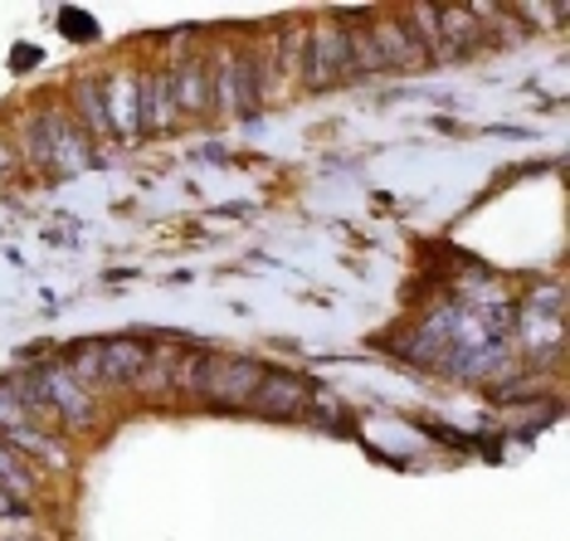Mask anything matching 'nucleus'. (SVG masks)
<instances>
[{"label": "nucleus", "mask_w": 570, "mask_h": 541, "mask_svg": "<svg viewBox=\"0 0 570 541\" xmlns=\"http://www.w3.org/2000/svg\"><path fill=\"white\" fill-rule=\"evenodd\" d=\"M512 346L531 366H551L566 352V288L561 283H541L527 298H517V322H512Z\"/></svg>", "instance_id": "1"}, {"label": "nucleus", "mask_w": 570, "mask_h": 541, "mask_svg": "<svg viewBox=\"0 0 570 541\" xmlns=\"http://www.w3.org/2000/svg\"><path fill=\"white\" fill-rule=\"evenodd\" d=\"M342 83H356L352 45L336 16H317L307 24V59H303V88L307 94H332Z\"/></svg>", "instance_id": "2"}, {"label": "nucleus", "mask_w": 570, "mask_h": 541, "mask_svg": "<svg viewBox=\"0 0 570 541\" xmlns=\"http://www.w3.org/2000/svg\"><path fill=\"white\" fill-rule=\"evenodd\" d=\"M264 361L254 356H215L210 352V366H205V385H200V401L215 405V410H249V395L258 391L264 381Z\"/></svg>", "instance_id": "3"}, {"label": "nucleus", "mask_w": 570, "mask_h": 541, "mask_svg": "<svg viewBox=\"0 0 570 541\" xmlns=\"http://www.w3.org/2000/svg\"><path fill=\"white\" fill-rule=\"evenodd\" d=\"M35 381H40L45 401L55 405V415H59L63 430H94V424H98V395L88 391V385L73 376L63 361H55V366H45V371H35Z\"/></svg>", "instance_id": "4"}, {"label": "nucleus", "mask_w": 570, "mask_h": 541, "mask_svg": "<svg viewBox=\"0 0 570 541\" xmlns=\"http://www.w3.org/2000/svg\"><path fill=\"white\" fill-rule=\"evenodd\" d=\"M307 401H313V381L297 376V371H264L258 391L249 395V410L264 420H293L303 415Z\"/></svg>", "instance_id": "5"}, {"label": "nucleus", "mask_w": 570, "mask_h": 541, "mask_svg": "<svg viewBox=\"0 0 570 541\" xmlns=\"http://www.w3.org/2000/svg\"><path fill=\"white\" fill-rule=\"evenodd\" d=\"M102 94H108V127L118 141H137L141 137V73L137 69H112L102 79Z\"/></svg>", "instance_id": "6"}, {"label": "nucleus", "mask_w": 570, "mask_h": 541, "mask_svg": "<svg viewBox=\"0 0 570 541\" xmlns=\"http://www.w3.org/2000/svg\"><path fill=\"white\" fill-rule=\"evenodd\" d=\"M45 141H49V171H59V176L88 171L98 161V151H88V137L79 132V122L63 118L55 108H45Z\"/></svg>", "instance_id": "7"}, {"label": "nucleus", "mask_w": 570, "mask_h": 541, "mask_svg": "<svg viewBox=\"0 0 570 541\" xmlns=\"http://www.w3.org/2000/svg\"><path fill=\"white\" fill-rule=\"evenodd\" d=\"M180 127L171 69H147L141 73V137H171Z\"/></svg>", "instance_id": "8"}, {"label": "nucleus", "mask_w": 570, "mask_h": 541, "mask_svg": "<svg viewBox=\"0 0 570 541\" xmlns=\"http://www.w3.org/2000/svg\"><path fill=\"white\" fill-rule=\"evenodd\" d=\"M371 35H375V49H381V59H385V73H424L430 69V59H424V49L414 45L405 20L371 16Z\"/></svg>", "instance_id": "9"}, {"label": "nucleus", "mask_w": 570, "mask_h": 541, "mask_svg": "<svg viewBox=\"0 0 570 541\" xmlns=\"http://www.w3.org/2000/svg\"><path fill=\"white\" fill-rule=\"evenodd\" d=\"M166 69H171L180 122H186V118H210V63H205L200 55H190L180 63H166Z\"/></svg>", "instance_id": "10"}, {"label": "nucleus", "mask_w": 570, "mask_h": 541, "mask_svg": "<svg viewBox=\"0 0 570 541\" xmlns=\"http://www.w3.org/2000/svg\"><path fill=\"white\" fill-rule=\"evenodd\" d=\"M268 88H274V69H268V49H239L235 55V98L239 118H254L264 108Z\"/></svg>", "instance_id": "11"}, {"label": "nucleus", "mask_w": 570, "mask_h": 541, "mask_svg": "<svg viewBox=\"0 0 570 541\" xmlns=\"http://www.w3.org/2000/svg\"><path fill=\"white\" fill-rule=\"evenodd\" d=\"M69 118L79 122V132L94 137V141H108V137H112L102 79H88V73H83V79H73V88H69Z\"/></svg>", "instance_id": "12"}, {"label": "nucleus", "mask_w": 570, "mask_h": 541, "mask_svg": "<svg viewBox=\"0 0 570 541\" xmlns=\"http://www.w3.org/2000/svg\"><path fill=\"white\" fill-rule=\"evenodd\" d=\"M439 35H444L449 63L453 59H473L478 49H488V35L469 6H439Z\"/></svg>", "instance_id": "13"}, {"label": "nucleus", "mask_w": 570, "mask_h": 541, "mask_svg": "<svg viewBox=\"0 0 570 541\" xmlns=\"http://www.w3.org/2000/svg\"><path fill=\"white\" fill-rule=\"evenodd\" d=\"M151 361V346L137 337H112L102 342V391L108 385H137Z\"/></svg>", "instance_id": "14"}, {"label": "nucleus", "mask_w": 570, "mask_h": 541, "mask_svg": "<svg viewBox=\"0 0 570 541\" xmlns=\"http://www.w3.org/2000/svg\"><path fill=\"white\" fill-rule=\"evenodd\" d=\"M342 20V30H346V45H352V69H356V79H381L385 73V59H381V49H375V35H371V16H336Z\"/></svg>", "instance_id": "15"}, {"label": "nucleus", "mask_w": 570, "mask_h": 541, "mask_svg": "<svg viewBox=\"0 0 570 541\" xmlns=\"http://www.w3.org/2000/svg\"><path fill=\"white\" fill-rule=\"evenodd\" d=\"M0 440L16 449V454L40 459L45 469H69V449H63L59 434H49V430H35V424H24V430H6Z\"/></svg>", "instance_id": "16"}, {"label": "nucleus", "mask_w": 570, "mask_h": 541, "mask_svg": "<svg viewBox=\"0 0 570 541\" xmlns=\"http://www.w3.org/2000/svg\"><path fill=\"white\" fill-rule=\"evenodd\" d=\"M303 59H307V24L278 30L274 49H268V69H278L288 83H303Z\"/></svg>", "instance_id": "17"}, {"label": "nucleus", "mask_w": 570, "mask_h": 541, "mask_svg": "<svg viewBox=\"0 0 570 541\" xmlns=\"http://www.w3.org/2000/svg\"><path fill=\"white\" fill-rule=\"evenodd\" d=\"M0 493H10V498H30L35 493V469H30V459L16 454L6 440H0Z\"/></svg>", "instance_id": "18"}, {"label": "nucleus", "mask_w": 570, "mask_h": 541, "mask_svg": "<svg viewBox=\"0 0 570 541\" xmlns=\"http://www.w3.org/2000/svg\"><path fill=\"white\" fill-rule=\"evenodd\" d=\"M210 63V112H235L239 98H235V55H219V59H205Z\"/></svg>", "instance_id": "19"}, {"label": "nucleus", "mask_w": 570, "mask_h": 541, "mask_svg": "<svg viewBox=\"0 0 570 541\" xmlns=\"http://www.w3.org/2000/svg\"><path fill=\"white\" fill-rule=\"evenodd\" d=\"M63 366L73 371V376H79L88 391H102V342H83V346H73L69 356H63Z\"/></svg>", "instance_id": "20"}]
</instances>
